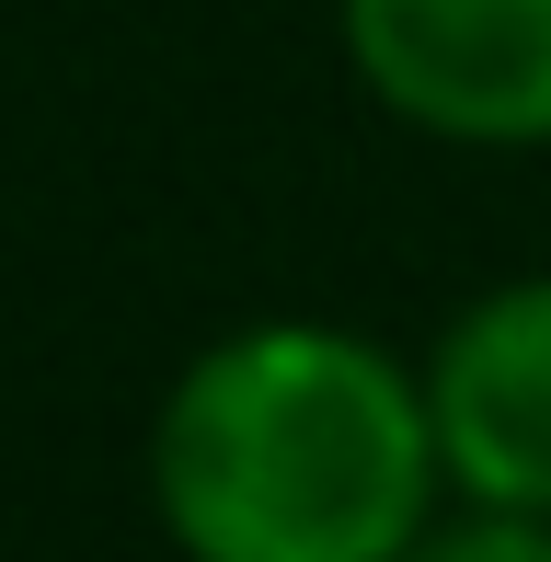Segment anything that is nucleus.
Instances as JSON below:
<instances>
[{
	"label": "nucleus",
	"mask_w": 551,
	"mask_h": 562,
	"mask_svg": "<svg viewBox=\"0 0 551 562\" xmlns=\"http://www.w3.org/2000/svg\"><path fill=\"white\" fill-rule=\"evenodd\" d=\"M345 58L448 149H551V0H345Z\"/></svg>",
	"instance_id": "obj_2"
},
{
	"label": "nucleus",
	"mask_w": 551,
	"mask_h": 562,
	"mask_svg": "<svg viewBox=\"0 0 551 562\" xmlns=\"http://www.w3.org/2000/svg\"><path fill=\"white\" fill-rule=\"evenodd\" d=\"M403 562H551V517L529 505H448V517H425V540Z\"/></svg>",
	"instance_id": "obj_4"
},
{
	"label": "nucleus",
	"mask_w": 551,
	"mask_h": 562,
	"mask_svg": "<svg viewBox=\"0 0 551 562\" xmlns=\"http://www.w3.org/2000/svg\"><path fill=\"white\" fill-rule=\"evenodd\" d=\"M437 482L425 368L345 322L218 334L149 425V505L184 562H403Z\"/></svg>",
	"instance_id": "obj_1"
},
{
	"label": "nucleus",
	"mask_w": 551,
	"mask_h": 562,
	"mask_svg": "<svg viewBox=\"0 0 551 562\" xmlns=\"http://www.w3.org/2000/svg\"><path fill=\"white\" fill-rule=\"evenodd\" d=\"M448 494L551 517V276L483 288L425 356Z\"/></svg>",
	"instance_id": "obj_3"
}]
</instances>
